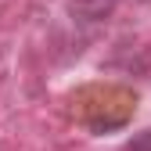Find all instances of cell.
Segmentation results:
<instances>
[{
	"label": "cell",
	"mask_w": 151,
	"mask_h": 151,
	"mask_svg": "<svg viewBox=\"0 0 151 151\" xmlns=\"http://www.w3.org/2000/svg\"><path fill=\"white\" fill-rule=\"evenodd\" d=\"M129 151H151V129H147L140 140H133V144H129Z\"/></svg>",
	"instance_id": "cell-1"
}]
</instances>
